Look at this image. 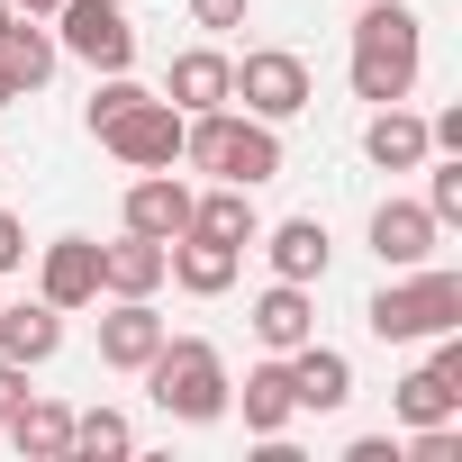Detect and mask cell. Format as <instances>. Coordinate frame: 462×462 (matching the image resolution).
Here are the masks:
<instances>
[{
    "instance_id": "6da1fadb",
    "label": "cell",
    "mask_w": 462,
    "mask_h": 462,
    "mask_svg": "<svg viewBox=\"0 0 462 462\" xmlns=\"http://www.w3.org/2000/svg\"><path fill=\"white\" fill-rule=\"evenodd\" d=\"M181 154H190L199 172H217V181H236V190H254V181L282 172V136H273V118H254V109L236 118V100L181 118Z\"/></svg>"
},
{
    "instance_id": "7a4b0ae2",
    "label": "cell",
    "mask_w": 462,
    "mask_h": 462,
    "mask_svg": "<svg viewBox=\"0 0 462 462\" xmlns=\"http://www.w3.org/2000/svg\"><path fill=\"white\" fill-rule=\"evenodd\" d=\"M145 390H154L163 417H181V426H217L236 381H226V354H217L208 336H163L154 363H145Z\"/></svg>"
},
{
    "instance_id": "3957f363",
    "label": "cell",
    "mask_w": 462,
    "mask_h": 462,
    "mask_svg": "<svg viewBox=\"0 0 462 462\" xmlns=\"http://www.w3.org/2000/svg\"><path fill=\"white\" fill-rule=\"evenodd\" d=\"M417 91V10L408 0H363L354 19V100H408Z\"/></svg>"
},
{
    "instance_id": "277c9868",
    "label": "cell",
    "mask_w": 462,
    "mask_h": 462,
    "mask_svg": "<svg viewBox=\"0 0 462 462\" xmlns=\"http://www.w3.org/2000/svg\"><path fill=\"white\" fill-rule=\"evenodd\" d=\"M372 336L381 345H417V336H444V327H462V273H408V282H390V291H372Z\"/></svg>"
},
{
    "instance_id": "5b68a950",
    "label": "cell",
    "mask_w": 462,
    "mask_h": 462,
    "mask_svg": "<svg viewBox=\"0 0 462 462\" xmlns=\"http://www.w3.org/2000/svg\"><path fill=\"white\" fill-rule=\"evenodd\" d=\"M100 145H109L127 172H163V163H181V109L145 91V100H127V109L100 127Z\"/></svg>"
},
{
    "instance_id": "8992f818",
    "label": "cell",
    "mask_w": 462,
    "mask_h": 462,
    "mask_svg": "<svg viewBox=\"0 0 462 462\" xmlns=\"http://www.w3.org/2000/svg\"><path fill=\"white\" fill-rule=\"evenodd\" d=\"M55 19H64V37H55V46H64V55H82L91 73H127V64H136V19L118 10V0H64Z\"/></svg>"
},
{
    "instance_id": "52a82bcc",
    "label": "cell",
    "mask_w": 462,
    "mask_h": 462,
    "mask_svg": "<svg viewBox=\"0 0 462 462\" xmlns=\"http://www.w3.org/2000/svg\"><path fill=\"white\" fill-rule=\"evenodd\" d=\"M236 100H245L254 118H273V127H282V118H300V109H309V64H300L291 46H254V55L236 64Z\"/></svg>"
},
{
    "instance_id": "ba28073f",
    "label": "cell",
    "mask_w": 462,
    "mask_h": 462,
    "mask_svg": "<svg viewBox=\"0 0 462 462\" xmlns=\"http://www.w3.org/2000/svg\"><path fill=\"white\" fill-rule=\"evenodd\" d=\"M435 236H444V226H435L426 199H381V208H372V254H381L390 273H417V263L435 254Z\"/></svg>"
},
{
    "instance_id": "9c48e42d",
    "label": "cell",
    "mask_w": 462,
    "mask_h": 462,
    "mask_svg": "<svg viewBox=\"0 0 462 462\" xmlns=\"http://www.w3.org/2000/svg\"><path fill=\"white\" fill-rule=\"evenodd\" d=\"M236 263H245V245H217V236H199V226H181V236L163 245V282H181L190 300H217L226 282H236Z\"/></svg>"
},
{
    "instance_id": "30bf717a",
    "label": "cell",
    "mask_w": 462,
    "mask_h": 462,
    "mask_svg": "<svg viewBox=\"0 0 462 462\" xmlns=\"http://www.w3.org/2000/svg\"><path fill=\"white\" fill-rule=\"evenodd\" d=\"M37 300H55L64 318L91 309V300H100V245H91V236H55L46 263H37Z\"/></svg>"
},
{
    "instance_id": "8fae6325",
    "label": "cell",
    "mask_w": 462,
    "mask_h": 462,
    "mask_svg": "<svg viewBox=\"0 0 462 462\" xmlns=\"http://www.w3.org/2000/svg\"><path fill=\"white\" fill-rule=\"evenodd\" d=\"M163 100H172L181 118H199V109H226V100H236V64H226L217 46H190V55H172V82H163Z\"/></svg>"
},
{
    "instance_id": "7c38bea8",
    "label": "cell",
    "mask_w": 462,
    "mask_h": 462,
    "mask_svg": "<svg viewBox=\"0 0 462 462\" xmlns=\"http://www.w3.org/2000/svg\"><path fill=\"white\" fill-rule=\"evenodd\" d=\"M245 318H254V345H263V354H291V345L318 336V300H309V282H273Z\"/></svg>"
},
{
    "instance_id": "4fadbf2b",
    "label": "cell",
    "mask_w": 462,
    "mask_h": 462,
    "mask_svg": "<svg viewBox=\"0 0 462 462\" xmlns=\"http://www.w3.org/2000/svg\"><path fill=\"white\" fill-rule=\"evenodd\" d=\"M55 345H64V309L55 300H0V354L10 363H55Z\"/></svg>"
},
{
    "instance_id": "5bb4252c",
    "label": "cell",
    "mask_w": 462,
    "mask_h": 462,
    "mask_svg": "<svg viewBox=\"0 0 462 462\" xmlns=\"http://www.w3.org/2000/svg\"><path fill=\"white\" fill-rule=\"evenodd\" d=\"M163 336H172V327H163L145 300H118V309L100 318V363H109V372H145Z\"/></svg>"
},
{
    "instance_id": "9a60e30c",
    "label": "cell",
    "mask_w": 462,
    "mask_h": 462,
    "mask_svg": "<svg viewBox=\"0 0 462 462\" xmlns=\"http://www.w3.org/2000/svg\"><path fill=\"white\" fill-rule=\"evenodd\" d=\"M282 363H291L300 408H318V417H327V408H345V399H354V363H345L336 345H318V336H309V345H291Z\"/></svg>"
},
{
    "instance_id": "2e32d148",
    "label": "cell",
    "mask_w": 462,
    "mask_h": 462,
    "mask_svg": "<svg viewBox=\"0 0 462 462\" xmlns=\"http://www.w3.org/2000/svg\"><path fill=\"white\" fill-rule=\"evenodd\" d=\"M127 226H136V236H154V245H172L181 226H190V190L172 181V163L145 172V181H127Z\"/></svg>"
},
{
    "instance_id": "e0dca14e",
    "label": "cell",
    "mask_w": 462,
    "mask_h": 462,
    "mask_svg": "<svg viewBox=\"0 0 462 462\" xmlns=\"http://www.w3.org/2000/svg\"><path fill=\"white\" fill-rule=\"evenodd\" d=\"M226 408H245V426H254V435H282V426L300 417L291 363H282V354H273V363H254V372H245V390H226Z\"/></svg>"
},
{
    "instance_id": "ac0fdd59",
    "label": "cell",
    "mask_w": 462,
    "mask_h": 462,
    "mask_svg": "<svg viewBox=\"0 0 462 462\" xmlns=\"http://www.w3.org/2000/svg\"><path fill=\"white\" fill-rule=\"evenodd\" d=\"M100 291H109V300H154V291H163V245L136 236V226H127L118 245H100Z\"/></svg>"
},
{
    "instance_id": "d6986e66",
    "label": "cell",
    "mask_w": 462,
    "mask_h": 462,
    "mask_svg": "<svg viewBox=\"0 0 462 462\" xmlns=\"http://www.w3.org/2000/svg\"><path fill=\"white\" fill-rule=\"evenodd\" d=\"M363 154H372L381 172H417V163L435 154V136H426V118H408L399 100H381V109H372V127H363Z\"/></svg>"
},
{
    "instance_id": "ffe728a7",
    "label": "cell",
    "mask_w": 462,
    "mask_h": 462,
    "mask_svg": "<svg viewBox=\"0 0 462 462\" xmlns=\"http://www.w3.org/2000/svg\"><path fill=\"white\" fill-rule=\"evenodd\" d=\"M273 254V282H327V226L318 217H282L273 236H254Z\"/></svg>"
},
{
    "instance_id": "44dd1931",
    "label": "cell",
    "mask_w": 462,
    "mask_h": 462,
    "mask_svg": "<svg viewBox=\"0 0 462 462\" xmlns=\"http://www.w3.org/2000/svg\"><path fill=\"white\" fill-rule=\"evenodd\" d=\"M10 444H19L28 462H64V453H73V408L28 390V399H19V417H10Z\"/></svg>"
},
{
    "instance_id": "7402d4cb",
    "label": "cell",
    "mask_w": 462,
    "mask_h": 462,
    "mask_svg": "<svg viewBox=\"0 0 462 462\" xmlns=\"http://www.w3.org/2000/svg\"><path fill=\"white\" fill-rule=\"evenodd\" d=\"M190 226H199V236H217V245H254V236H263L254 190H236V181H217L208 199H190Z\"/></svg>"
},
{
    "instance_id": "603a6c76",
    "label": "cell",
    "mask_w": 462,
    "mask_h": 462,
    "mask_svg": "<svg viewBox=\"0 0 462 462\" xmlns=\"http://www.w3.org/2000/svg\"><path fill=\"white\" fill-rule=\"evenodd\" d=\"M55 55H64V46H55L37 19H10V28H0V73H10L19 91H37V82L55 73Z\"/></svg>"
},
{
    "instance_id": "cb8c5ba5",
    "label": "cell",
    "mask_w": 462,
    "mask_h": 462,
    "mask_svg": "<svg viewBox=\"0 0 462 462\" xmlns=\"http://www.w3.org/2000/svg\"><path fill=\"white\" fill-rule=\"evenodd\" d=\"M453 408H462V381H453L444 363H417V372L399 381V417H408V426H444Z\"/></svg>"
},
{
    "instance_id": "d4e9b609",
    "label": "cell",
    "mask_w": 462,
    "mask_h": 462,
    "mask_svg": "<svg viewBox=\"0 0 462 462\" xmlns=\"http://www.w3.org/2000/svg\"><path fill=\"white\" fill-rule=\"evenodd\" d=\"M73 453H91V462H118V453H136V426H127L118 408H82V417H73Z\"/></svg>"
},
{
    "instance_id": "484cf974",
    "label": "cell",
    "mask_w": 462,
    "mask_h": 462,
    "mask_svg": "<svg viewBox=\"0 0 462 462\" xmlns=\"http://www.w3.org/2000/svg\"><path fill=\"white\" fill-rule=\"evenodd\" d=\"M127 100H145V91H136V82H127V73H109V82H100V91H91V109H82V118H91V136H100V127H109V118H118V109H127Z\"/></svg>"
},
{
    "instance_id": "4316f807",
    "label": "cell",
    "mask_w": 462,
    "mask_h": 462,
    "mask_svg": "<svg viewBox=\"0 0 462 462\" xmlns=\"http://www.w3.org/2000/svg\"><path fill=\"white\" fill-rule=\"evenodd\" d=\"M426 208H435V226H453V217H462V154L426 181Z\"/></svg>"
},
{
    "instance_id": "83f0119b",
    "label": "cell",
    "mask_w": 462,
    "mask_h": 462,
    "mask_svg": "<svg viewBox=\"0 0 462 462\" xmlns=\"http://www.w3.org/2000/svg\"><path fill=\"white\" fill-rule=\"evenodd\" d=\"M245 10H254V0H190V28L226 37V28H245Z\"/></svg>"
},
{
    "instance_id": "f1b7e54d",
    "label": "cell",
    "mask_w": 462,
    "mask_h": 462,
    "mask_svg": "<svg viewBox=\"0 0 462 462\" xmlns=\"http://www.w3.org/2000/svg\"><path fill=\"white\" fill-rule=\"evenodd\" d=\"M19 399H28V363H10V354H0V426L19 417Z\"/></svg>"
},
{
    "instance_id": "f546056e",
    "label": "cell",
    "mask_w": 462,
    "mask_h": 462,
    "mask_svg": "<svg viewBox=\"0 0 462 462\" xmlns=\"http://www.w3.org/2000/svg\"><path fill=\"white\" fill-rule=\"evenodd\" d=\"M19 263H28V226L0 208V273H19Z\"/></svg>"
},
{
    "instance_id": "4dcf8cb0",
    "label": "cell",
    "mask_w": 462,
    "mask_h": 462,
    "mask_svg": "<svg viewBox=\"0 0 462 462\" xmlns=\"http://www.w3.org/2000/svg\"><path fill=\"white\" fill-rule=\"evenodd\" d=\"M10 10H19V19H55V10H64V0H10Z\"/></svg>"
},
{
    "instance_id": "1f68e13d",
    "label": "cell",
    "mask_w": 462,
    "mask_h": 462,
    "mask_svg": "<svg viewBox=\"0 0 462 462\" xmlns=\"http://www.w3.org/2000/svg\"><path fill=\"white\" fill-rule=\"evenodd\" d=\"M10 100H19V82H10V73H0V109H10Z\"/></svg>"
},
{
    "instance_id": "d6a6232c",
    "label": "cell",
    "mask_w": 462,
    "mask_h": 462,
    "mask_svg": "<svg viewBox=\"0 0 462 462\" xmlns=\"http://www.w3.org/2000/svg\"><path fill=\"white\" fill-rule=\"evenodd\" d=\"M10 19H19V10H10V0H0V28H10Z\"/></svg>"
}]
</instances>
